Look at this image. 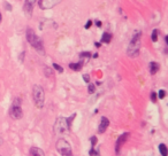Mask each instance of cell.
Wrapping results in <instances>:
<instances>
[{
    "label": "cell",
    "instance_id": "1",
    "mask_svg": "<svg viewBox=\"0 0 168 156\" xmlns=\"http://www.w3.org/2000/svg\"><path fill=\"white\" fill-rule=\"evenodd\" d=\"M140 38H142V32L136 31L132 36L131 40H130V44H129V47L127 50V54L129 56L131 57H136L138 56L140 50Z\"/></svg>",
    "mask_w": 168,
    "mask_h": 156
},
{
    "label": "cell",
    "instance_id": "2",
    "mask_svg": "<svg viewBox=\"0 0 168 156\" xmlns=\"http://www.w3.org/2000/svg\"><path fill=\"white\" fill-rule=\"evenodd\" d=\"M27 40H28V43L30 44L38 53L44 54V46H43L42 40L38 38V36L35 33V31L30 28L27 29Z\"/></svg>",
    "mask_w": 168,
    "mask_h": 156
},
{
    "label": "cell",
    "instance_id": "3",
    "mask_svg": "<svg viewBox=\"0 0 168 156\" xmlns=\"http://www.w3.org/2000/svg\"><path fill=\"white\" fill-rule=\"evenodd\" d=\"M70 130V124L68 123L67 118L64 117H59L53 126V131L57 134H64Z\"/></svg>",
    "mask_w": 168,
    "mask_h": 156
},
{
    "label": "cell",
    "instance_id": "4",
    "mask_svg": "<svg viewBox=\"0 0 168 156\" xmlns=\"http://www.w3.org/2000/svg\"><path fill=\"white\" fill-rule=\"evenodd\" d=\"M32 96H33V101L36 103L37 108H43L44 100H45V94H44V90L42 86L35 85L32 89Z\"/></svg>",
    "mask_w": 168,
    "mask_h": 156
},
{
    "label": "cell",
    "instance_id": "5",
    "mask_svg": "<svg viewBox=\"0 0 168 156\" xmlns=\"http://www.w3.org/2000/svg\"><path fill=\"white\" fill-rule=\"evenodd\" d=\"M21 103H22V100L20 98H16L14 100V103L12 105L11 109H9V115H11L12 118H14V119L22 118L23 111H22V108H21Z\"/></svg>",
    "mask_w": 168,
    "mask_h": 156
},
{
    "label": "cell",
    "instance_id": "6",
    "mask_svg": "<svg viewBox=\"0 0 168 156\" xmlns=\"http://www.w3.org/2000/svg\"><path fill=\"white\" fill-rule=\"evenodd\" d=\"M57 150L60 153L61 156H66V155H70L72 153V146L69 145V142L64 139H59L57 141Z\"/></svg>",
    "mask_w": 168,
    "mask_h": 156
},
{
    "label": "cell",
    "instance_id": "7",
    "mask_svg": "<svg viewBox=\"0 0 168 156\" xmlns=\"http://www.w3.org/2000/svg\"><path fill=\"white\" fill-rule=\"evenodd\" d=\"M129 132H125V133H122L120 137L118 138V140H116V145H115V153H116V155H119L120 154V149H121V147L123 145H125V142L127 141V139L129 138Z\"/></svg>",
    "mask_w": 168,
    "mask_h": 156
},
{
    "label": "cell",
    "instance_id": "8",
    "mask_svg": "<svg viewBox=\"0 0 168 156\" xmlns=\"http://www.w3.org/2000/svg\"><path fill=\"white\" fill-rule=\"evenodd\" d=\"M58 4H59V0H39L38 1V5L42 9H48Z\"/></svg>",
    "mask_w": 168,
    "mask_h": 156
},
{
    "label": "cell",
    "instance_id": "9",
    "mask_svg": "<svg viewBox=\"0 0 168 156\" xmlns=\"http://www.w3.org/2000/svg\"><path fill=\"white\" fill-rule=\"evenodd\" d=\"M108 125H109V121H108L107 117H101L99 123V128H98V132L99 133H104L106 130H107Z\"/></svg>",
    "mask_w": 168,
    "mask_h": 156
},
{
    "label": "cell",
    "instance_id": "10",
    "mask_svg": "<svg viewBox=\"0 0 168 156\" xmlns=\"http://www.w3.org/2000/svg\"><path fill=\"white\" fill-rule=\"evenodd\" d=\"M32 9H33V1H25L24 2V12L28 16H31Z\"/></svg>",
    "mask_w": 168,
    "mask_h": 156
},
{
    "label": "cell",
    "instance_id": "11",
    "mask_svg": "<svg viewBox=\"0 0 168 156\" xmlns=\"http://www.w3.org/2000/svg\"><path fill=\"white\" fill-rule=\"evenodd\" d=\"M149 69H150V74L154 75V74H157L158 70L160 69V66H159V63L152 61V62H150V64H149Z\"/></svg>",
    "mask_w": 168,
    "mask_h": 156
},
{
    "label": "cell",
    "instance_id": "12",
    "mask_svg": "<svg viewBox=\"0 0 168 156\" xmlns=\"http://www.w3.org/2000/svg\"><path fill=\"white\" fill-rule=\"evenodd\" d=\"M91 57V54H90V52H83V53L79 54V62L81 63H86L88 61H89V59Z\"/></svg>",
    "mask_w": 168,
    "mask_h": 156
},
{
    "label": "cell",
    "instance_id": "13",
    "mask_svg": "<svg viewBox=\"0 0 168 156\" xmlns=\"http://www.w3.org/2000/svg\"><path fill=\"white\" fill-rule=\"evenodd\" d=\"M30 154L32 156H45L43 150L40 148H38V147H32V148H30Z\"/></svg>",
    "mask_w": 168,
    "mask_h": 156
},
{
    "label": "cell",
    "instance_id": "14",
    "mask_svg": "<svg viewBox=\"0 0 168 156\" xmlns=\"http://www.w3.org/2000/svg\"><path fill=\"white\" fill-rule=\"evenodd\" d=\"M112 38H113L112 33H109V32H104V35H103V37H101V43L109 44L111 43Z\"/></svg>",
    "mask_w": 168,
    "mask_h": 156
},
{
    "label": "cell",
    "instance_id": "15",
    "mask_svg": "<svg viewBox=\"0 0 168 156\" xmlns=\"http://www.w3.org/2000/svg\"><path fill=\"white\" fill-rule=\"evenodd\" d=\"M83 66H84L83 63H81V62H77V63H70V64H69V68H70V69H73L74 71H79L83 68Z\"/></svg>",
    "mask_w": 168,
    "mask_h": 156
},
{
    "label": "cell",
    "instance_id": "16",
    "mask_svg": "<svg viewBox=\"0 0 168 156\" xmlns=\"http://www.w3.org/2000/svg\"><path fill=\"white\" fill-rule=\"evenodd\" d=\"M158 148H159V152L161 153V155H162V156H167L168 155L167 147H166V145H165V144H160Z\"/></svg>",
    "mask_w": 168,
    "mask_h": 156
},
{
    "label": "cell",
    "instance_id": "17",
    "mask_svg": "<svg viewBox=\"0 0 168 156\" xmlns=\"http://www.w3.org/2000/svg\"><path fill=\"white\" fill-rule=\"evenodd\" d=\"M158 36H159V30H158V29H154L153 31H152V36H151V39H152L153 43H155L158 40Z\"/></svg>",
    "mask_w": 168,
    "mask_h": 156
},
{
    "label": "cell",
    "instance_id": "18",
    "mask_svg": "<svg viewBox=\"0 0 168 156\" xmlns=\"http://www.w3.org/2000/svg\"><path fill=\"white\" fill-rule=\"evenodd\" d=\"M165 96H166V91H165V90H160L157 94V98H159L160 100H162V99H165Z\"/></svg>",
    "mask_w": 168,
    "mask_h": 156
},
{
    "label": "cell",
    "instance_id": "19",
    "mask_svg": "<svg viewBox=\"0 0 168 156\" xmlns=\"http://www.w3.org/2000/svg\"><path fill=\"white\" fill-rule=\"evenodd\" d=\"M88 92H89V94H93L96 92V85L94 84H90L89 87H88Z\"/></svg>",
    "mask_w": 168,
    "mask_h": 156
},
{
    "label": "cell",
    "instance_id": "20",
    "mask_svg": "<svg viewBox=\"0 0 168 156\" xmlns=\"http://www.w3.org/2000/svg\"><path fill=\"white\" fill-rule=\"evenodd\" d=\"M44 70H45V76H46V77H48V76H53V72H52V70H51L50 68L48 67H45L44 68Z\"/></svg>",
    "mask_w": 168,
    "mask_h": 156
},
{
    "label": "cell",
    "instance_id": "21",
    "mask_svg": "<svg viewBox=\"0 0 168 156\" xmlns=\"http://www.w3.org/2000/svg\"><path fill=\"white\" fill-rule=\"evenodd\" d=\"M53 68H54V69H55V70L59 71L60 74H62V72H64V68L61 67V66H59V64H58V63H53Z\"/></svg>",
    "mask_w": 168,
    "mask_h": 156
},
{
    "label": "cell",
    "instance_id": "22",
    "mask_svg": "<svg viewBox=\"0 0 168 156\" xmlns=\"http://www.w3.org/2000/svg\"><path fill=\"white\" fill-rule=\"evenodd\" d=\"M90 141H91V145H92V148H93V147L97 145L98 139H97V137H91V138H90Z\"/></svg>",
    "mask_w": 168,
    "mask_h": 156
},
{
    "label": "cell",
    "instance_id": "23",
    "mask_svg": "<svg viewBox=\"0 0 168 156\" xmlns=\"http://www.w3.org/2000/svg\"><path fill=\"white\" fill-rule=\"evenodd\" d=\"M157 93L155 92H152L151 93V101H152V102H157Z\"/></svg>",
    "mask_w": 168,
    "mask_h": 156
},
{
    "label": "cell",
    "instance_id": "24",
    "mask_svg": "<svg viewBox=\"0 0 168 156\" xmlns=\"http://www.w3.org/2000/svg\"><path fill=\"white\" fill-rule=\"evenodd\" d=\"M99 154H98V152L97 150H94L93 148L90 149V156H98Z\"/></svg>",
    "mask_w": 168,
    "mask_h": 156
},
{
    "label": "cell",
    "instance_id": "25",
    "mask_svg": "<svg viewBox=\"0 0 168 156\" xmlns=\"http://www.w3.org/2000/svg\"><path fill=\"white\" fill-rule=\"evenodd\" d=\"M83 80H84L85 83H89L90 82V76H89V75H88V74L83 75Z\"/></svg>",
    "mask_w": 168,
    "mask_h": 156
},
{
    "label": "cell",
    "instance_id": "26",
    "mask_svg": "<svg viewBox=\"0 0 168 156\" xmlns=\"http://www.w3.org/2000/svg\"><path fill=\"white\" fill-rule=\"evenodd\" d=\"M91 25H92V21H91V20H89V21L86 22V24L84 25V28H85V29H89L90 27H91Z\"/></svg>",
    "mask_w": 168,
    "mask_h": 156
},
{
    "label": "cell",
    "instance_id": "27",
    "mask_svg": "<svg viewBox=\"0 0 168 156\" xmlns=\"http://www.w3.org/2000/svg\"><path fill=\"white\" fill-rule=\"evenodd\" d=\"M96 25L100 28V27H101V22H100V21H96Z\"/></svg>",
    "mask_w": 168,
    "mask_h": 156
},
{
    "label": "cell",
    "instance_id": "28",
    "mask_svg": "<svg viewBox=\"0 0 168 156\" xmlns=\"http://www.w3.org/2000/svg\"><path fill=\"white\" fill-rule=\"evenodd\" d=\"M94 45H96L97 47H100V46H101V44H100V43H98V41H96V43H94Z\"/></svg>",
    "mask_w": 168,
    "mask_h": 156
},
{
    "label": "cell",
    "instance_id": "29",
    "mask_svg": "<svg viewBox=\"0 0 168 156\" xmlns=\"http://www.w3.org/2000/svg\"><path fill=\"white\" fill-rule=\"evenodd\" d=\"M1 144H3V139H1V137H0V146H1Z\"/></svg>",
    "mask_w": 168,
    "mask_h": 156
},
{
    "label": "cell",
    "instance_id": "30",
    "mask_svg": "<svg viewBox=\"0 0 168 156\" xmlns=\"http://www.w3.org/2000/svg\"><path fill=\"white\" fill-rule=\"evenodd\" d=\"M1 20H3V16H1V13H0V22H1Z\"/></svg>",
    "mask_w": 168,
    "mask_h": 156
},
{
    "label": "cell",
    "instance_id": "31",
    "mask_svg": "<svg viewBox=\"0 0 168 156\" xmlns=\"http://www.w3.org/2000/svg\"><path fill=\"white\" fill-rule=\"evenodd\" d=\"M66 156H73V154H70V155H66Z\"/></svg>",
    "mask_w": 168,
    "mask_h": 156
}]
</instances>
